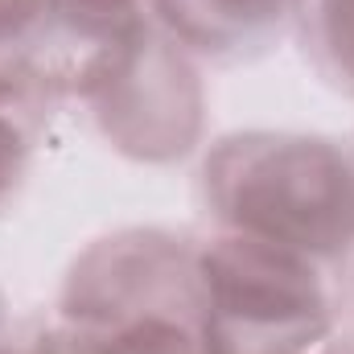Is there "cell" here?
I'll return each mask as SVG.
<instances>
[{"mask_svg": "<svg viewBox=\"0 0 354 354\" xmlns=\"http://www.w3.org/2000/svg\"><path fill=\"white\" fill-rule=\"evenodd\" d=\"M206 198L231 235L309 260L342 256L354 243V161L330 140L231 136L206 161Z\"/></svg>", "mask_w": 354, "mask_h": 354, "instance_id": "6da1fadb", "label": "cell"}, {"mask_svg": "<svg viewBox=\"0 0 354 354\" xmlns=\"http://www.w3.org/2000/svg\"><path fill=\"white\" fill-rule=\"evenodd\" d=\"M206 354H313L330 334V292L309 256L223 235L198 252Z\"/></svg>", "mask_w": 354, "mask_h": 354, "instance_id": "7a4b0ae2", "label": "cell"}, {"mask_svg": "<svg viewBox=\"0 0 354 354\" xmlns=\"http://www.w3.org/2000/svg\"><path fill=\"white\" fill-rule=\"evenodd\" d=\"M198 252L157 231H128L75 264L62 313L71 326L124 330L145 317H198Z\"/></svg>", "mask_w": 354, "mask_h": 354, "instance_id": "3957f363", "label": "cell"}, {"mask_svg": "<svg viewBox=\"0 0 354 354\" xmlns=\"http://www.w3.org/2000/svg\"><path fill=\"white\" fill-rule=\"evenodd\" d=\"M87 99L99 107L107 140L140 161H174L198 140V75L174 37H161L149 25L128 41L120 62Z\"/></svg>", "mask_w": 354, "mask_h": 354, "instance_id": "277c9868", "label": "cell"}, {"mask_svg": "<svg viewBox=\"0 0 354 354\" xmlns=\"http://www.w3.org/2000/svg\"><path fill=\"white\" fill-rule=\"evenodd\" d=\"M301 0H157L177 41L202 50H243L280 29Z\"/></svg>", "mask_w": 354, "mask_h": 354, "instance_id": "5b68a950", "label": "cell"}, {"mask_svg": "<svg viewBox=\"0 0 354 354\" xmlns=\"http://www.w3.org/2000/svg\"><path fill=\"white\" fill-rule=\"evenodd\" d=\"M309 25L326 75L338 87L354 91V0H313Z\"/></svg>", "mask_w": 354, "mask_h": 354, "instance_id": "8992f818", "label": "cell"}, {"mask_svg": "<svg viewBox=\"0 0 354 354\" xmlns=\"http://www.w3.org/2000/svg\"><path fill=\"white\" fill-rule=\"evenodd\" d=\"M25 111H29L25 83H12V75H0V206L25 174V157H29V115Z\"/></svg>", "mask_w": 354, "mask_h": 354, "instance_id": "52a82bcc", "label": "cell"}, {"mask_svg": "<svg viewBox=\"0 0 354 354\" xmlns=\"http://www.w3.org/2000/svg\"><path fill=\"white\" fill-rule=\"evenodd\" d=\"M50 0H0V75L25 62L46 29Z\"/></svg>", "mask_w": 354, "mask_h": 354, "instance_id": "ba28073f", "label": "cell"}, {"mask_svg": "<svg viewBox=\"0 0 354 354\" xmlns=\"http://www.w3.org/2000/svg\"><path fill=\"white\" fill-rule=\"evenodd\" d=\"M313 354H351V351H342V346H317Z\"/></svg>", "mask_w": 354, "mask_h": 354, "instance_id": "9c48e42d", "label": "cell"}]
</instances>
